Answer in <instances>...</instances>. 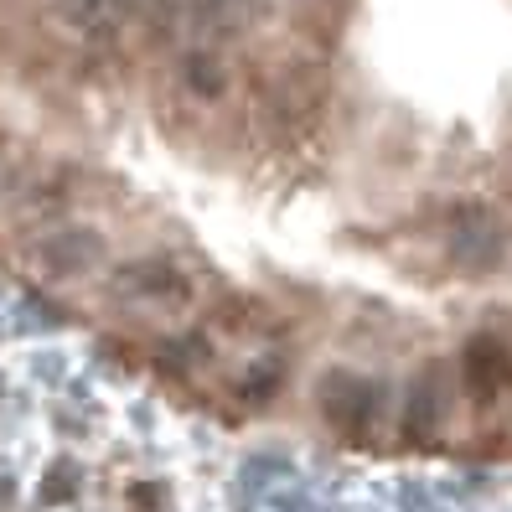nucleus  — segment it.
Returning <instances> with one entry per match:
<instances>
[{"label": "nucleus", "mask_w": 512, "mask_h": 512, "mask_svg": "<svg viewBox=\"0 0 512 512\" xmlns=\"http://www.w3.org/2000/svg\"><path fill=\"white\" fill-rule=\"evenodd\" d=\"M316 404L337 430H368L383 414V388L373 378H357V373H326Z\"/></svg>", "instance_id": "obj_1"}, {"label": "nucleus", "mask_w": 512, "mask_h": 512, "mask_svg": "<svg viewBox=\"0 0 512 512\" xmlns=\"http://www.w3.org/2000/svg\"><path fill=\"white\" fill-rule=\"evenodd\" d=\"M502 249H507V238H502L497 218L481 213V207H466V213L450 223V264H456L461 275H492L502 264Z\"/></svg>", "instance_id": "obj_2"}, {"label": "nucleus", "mask_w": 512, "mask_h": 512, "mask_svg": "<svg viewBox=\"0 0 512 512\" xmlns=\"http://www.w3.org/2000/svg\"><path fill=\"white\" fill-rule=\"evenodd\" d=\"M461 373H466L471 399H476V404H492V399H502V388H507V378H512V363H507L502 342L476 337V342L466 347V357H461Z\"/></svg>", "instance_id": "obj_3"}, {"label": "nucleus", "mask_w": 512, "mask_h": 512, "mask_svg": "<svg viewBox=\"0 0 512 512\" xmlns=\"http://www.w3.org/2000/svg\"><path fill=\"white\" fill-rule=\"evenodd\" d=\"M119 285L135 290V295H145V300H187V295H192L182 264H171V259H161V254L125 264V269H119Z\"/></svg>", "instance_id": "obj_4"}, {"label": "nucleus", "mask_w": 512, "mask_h": 512, "mask_svg": "<svg viewBox=\"0 0 512 512\" xmlns=\"http://www.w3.org/2000/svg\"><path fill=\"white\" fill-rule=\"evenodd\" d=\"M182 88H192L197 99H223L228 88V73L213 52H187L182 57Z\"/></svg>", "instance_id": "obj_5"}]
</instances>
